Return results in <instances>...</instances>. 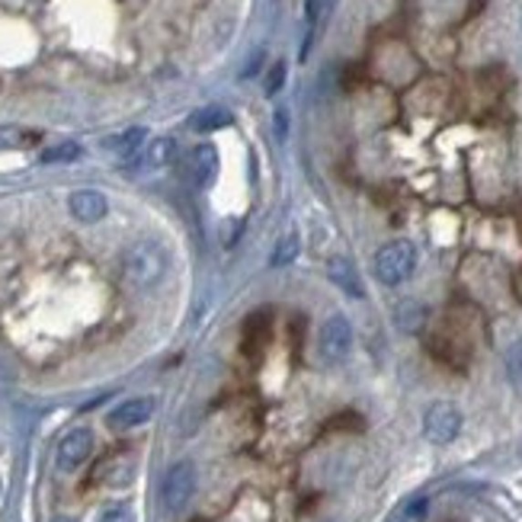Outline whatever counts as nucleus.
<instances>
[{"label": "nucleus", "mask_w": 522, "mask_h": 522, "mask_svg": "<svg viewBox=\"0 0 522 522\" xmlns=\"http://www.w3.org/2000/svg\"><path fill=\"white\" fill-rule=\"evenodd\" d=\"M122 273H125V279H129L131 286H138V288L157 286V282L163 279V273H167V250H163L161 244H154V241L135 244V247L125 250Z\"/></svg>", "instance_id": "f257e3e1"}, {"label": "nucleus", "mask_w": 522, "mask_h": 522, "mask_svg": "<svg viewBox=\"0 0 522 522\" xmlns=\"http://www.w3.org/2000/svg\"><path fill=\"white\" fill-rule=\"evenodd\" d=\"M417 269V247L411 241H392L375 254V279L381 286H401Z\"/></svg>", "instance_id": "f03ea898"}, {"label": "nucleus", "mask_w": 522, "mask_h": 522, "mask_svg": "<svg viewBox=\"0 0 522 522\" xmlns=\"http://www.w3.org/2000/svg\"><path fill=\"white\" fill-rule=\"evenodd\" d=\"M193 494H196V468H193V462H177L163 475V484H161L163 509H167V513H180V509H186V503L193 500Z\"/></svg>", "instance_id": "7ed1b4c3"}, {"label": "nucleus", "mask_w": 522, "mask_h": 522, "mask_svg": "<svg viewBox=\"0 0 522 522\" xmlns=\"http://www.w3.org/2000/svg\"><path fill=\"white\" fill-rule=\"evenodd\" d=\"M462 433V411L449 401H436L430 411L423 413V436L433 445H449Z\"/></svg>", "instance_id": "20e7f679"}, {"label": "nucleus", "mask_w": 522, "mask_h": 522, "mask_svg": "<svg viewBox=\"0 0 522 522\" xmlns=\"http://www.w3.org/2000/svg\"><path fill=\"white\" fill-rule=\"evenodd\" d=\"M318 343H320V360L337 366V362H343L346 356H350V350H353V324H350L343 314H333V318H327L324 327H320Z\"/></svg>", "instance_id": "39448f33"}, {"label": "nucleus", "mask_w": 522, "mask_h": 522, "mask_svg": "<svg viewBox=\"0 0 522 522\" xmlns=\"http://www.w3.org/2000/svg\"><path fill=\"white\" fill-rule=\"evenodd\" d=\"M90 455H93V433L87 426H78V430L61 436L58 452H55V465L61 471H78Z\"/></svg>", "instance_id": "423d86ee"}, {"label": "nucleus", "mask_w": 522, "mask_h": 522, "mask_svg": "<svg viewBox=\"0 0 522 522\" xmlns=\"http://www.w3.org/2000/svg\"><path fill=\"white\" fill-rule=\"evenodd\" d=\"M154 407H157V401L148 398V394H141V398H129L119 407H112L110 417H106V423H110V430H135V426L148 423V420L154 417Z\"/></svg>", "instance_id": "0eeeda50"}, {"label": "nucleus", "mask_w": 522, "mask_h": 522, "mask_svg": "<svg viewBox=\"0 0 522 522\" xmlns=\"http://www.w3.org/2000/svg\"><path fill=\"white\" fill-rule=\"evenodd\" d=\"M215 173H218L215 148H212V144H196V148L190 151V157H186V177H190V183L205 190V186H212Z\"/></svg>", "instance_id": "6e6552de"}, {"label": "nucleus", "mask_w": 522, "mask_h": 522, "mask_svg": "<svg viewBox=\"0 0 522 522\" xmlns=\"http://www.w3.org/2000/svg\"><path fill=\"white\" fill-rule=\"evenodd\" d=\"M327 279H330L339 292L350 295V298L356 301L366 298V286H362L360 279V269H356L353 260H346V256H330V260H327Z\"/></svg>", "instance_id": "1a4fd4ad"}, {"label": "nucleus", "mask_w": 522, "mask_h": 522, "mask_svg": "<svg viewBox=\"0 0 522 522\" xmlns=\"http://www.w3.org/2000/svg\"><path fill=\"white\" fill-rule=\"evenodd\" d=\"M68 205H71V215L78 218V222H84V224L99 222V218H106V212H110L106 196L99 190H78Z\"/></svg>", "instance_id": "9d476101"}, {"label": "nucleus", "mask_w": 522, "mask_h": 522, "mask_svg": "<svg viewBox=\"0 0 522 522\" xmlns=\"http://www.w3.org/2000/svg\"><path fill=\"white\" fill-rule=\"evenodd\" d=\"M269 333H273V318H269V311H254L244 320V350H247V353H260L263 346H266Z\"/></svg>", "instance_id": "9b49d317"}, {"label": "nucleus", "mask_w": 522, "mask_h": 522, "mask_svg": "<svg viewBox=\"0 0 522 522\" xmlns=\"http://www.w3.org/2000/svg\"><path fill=\"white\" fill-rule=\"evenodd\" d=\"M144 138H148L144 129H129L122 131V135H112L110 141H106V151H112L119 161H135L144 151Z\"/></svg>", "instance_id": "f8f14e48"}, {"label": "nucleus", "mask_w": 522, "mask_h": 522, "mask_svg": "<svg viewBox=\"0 0 522 522\" xmlns=\"http://www.w3.org/2000/svg\"><path fill=\"white\" fill-rule=\"evenodd\" d=\"M231 122H235V116H231V110H224V106H205V110L190 116V129L196 131H218V129H228Z\"/></svg>", "instance_id": "ddd939ff"}, {"label": "nucleus", "mask_w": 522, "mask_h": 522, "mask_svg": "<svg viewBox=\"0 0 522 522\" xmlns=\"http://www.w3.org/2000/svg\"><path fill=\"white\" fill-rule=\"evenodd\" d=\"M177 157V141L173 138H154L151 144H144V163L148 167H167Z\"/></svg>", "instance_id": "4468645a"}, {"label": "nucleus", "mask_w": 522, "mask_h": 522, "mask_svg": "<svg viewBox=\"0 0 522 522\" xmlns=\"http://www.w3.org/2000/svg\"><path fill=\"white\" fill-rule=\"evenodd\" d=\"M298 254H301V237H298V235H286L279 244H276V250H273V256H269V263H273L276 269H279V266H288V263L298 260Z\"/></svg>", "instance_id": "2eb2a0df"}, {"label": "nucleus", "mask_w": 522, "mask_h": 522, "mask_svg": "<svg viewBox=\"0 0 522 522\" xmlns=\"http://www.w3.org/2000/svg\"><path fill=\"white\" fill-rule=\"evenodd\" d=\"M39 141L36 131H23V129H0V148H33Z\"/></svg>", "instance_id": "dca6fc26"}, {"label": "nucleus", "mask_w": 522, "mask_h": 522, "mask_svg": "<svg viewBox=\"0 0 522 522\" xmlns=\"http://www.w3.org/2000/svg\"><path fill=\"white\" fill-rule=\"evenodd\" d=\"M80 157V144L65 141V144H55V148L42 151V163H68V161H78Z\"/></svg>", "instance_id": "f3484780"}, {"label": "nucleus", "mask_w": 522, "mask_h": 522, "mask_svg": "<svg viewBox=\"0 0 522 522\" xmlns=\"http://www.w3.org/2000/svg\"><path fill=\"white\" fill-rule=\"evenodd\" d=\"M506 372H509V381L522 392V339L509 343L506 350Z\"/></svg>", "instance_id": "a211bd4d"}, {"label": "nucleus", "mask_w": 522, "mask_h": 522, "mask_svg": "<svg viewBox=\"0 0 522 522\" xmlns=\"http://www.w3.org/2000/svg\"><path fill=\"white\" fill-rule=\"evenodd\" d=\"M97 522H135V513H131L129 503H112L99 513Z\"/></svg>", "instance_id": "6ab92c4d"}, {"label": "nucleus", "mask_w": 522, "mask_h": 522, "mask_svg": "<svg viewBox=\"0 0 522 522\" xmlns=\"http://www.w3.org/2000/svg\"><path fill=\"white\" fill-rule=\"evenodd\" d=\"M282 84H286V61H276L273 71H269V78H266V97L279 93Z\"/></svg>", "instance_id": "aec40b11"}, {"label": "nucleus", "mask_w": 522, "mask_h": 522, "mask_svg": "<svg viewBox=\"0 0 522 522\" xmlns=\"http://www.w3.org/2000/svg\"><path fill=\"white\" fill-rule=\"evenodd\" d=\"M260 61H263V48H256L254 55L247 58V65H244V71H241V78H254L256 71H260Z\"/></svg>", "instance_id": "412c9836"}, {"label": "nucleus", "mask_w": 522, "mask_h": 522, "mask_svg": "<svg viewBox=\"0 0 522 522\" xmlns=\"http://www.w3.org/2000/svg\"><path fill=\"white\" fill-rule=\"evenodd\" d=\"M52 522H74V519H68V516H58V519H52Z\"/></svg>", "instance_id": "4be33fe9"}, {"label": "nucleus", "mask_w": 522, "mask_h": 522, "mask_svg": "<svg viewBox=\"0 0 522 522\" xmlns=\"http://www.w3.org/2000/svg\"><path fill=\"white\" fill-rule=\"evenodd\" d=\"M0 487H4V481H0Z\"/></svg>", "instance_id": "5701e85b"}]
</instances>
